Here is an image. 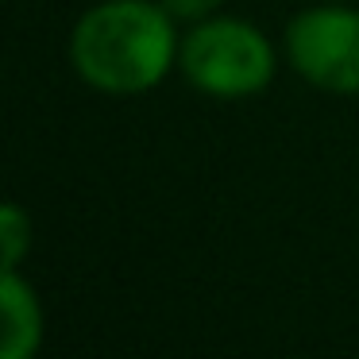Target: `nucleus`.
Instances as JSON below:
<instances>
[{
	"label": "nucleus",
	"mask_w": 359,
	"mask_h": 359,
	"mask_svg": "<svg viewBox=\"0 0 359 359\" xmlns=\"http://www.w3.org/2000/svg\"><path fill=\"white\" fill-rule=\"evenodd\" d=\"M178 20L163 0H101L74 24L70 62L89 89L140 97L178 66Z\"/></svg>",
	"instance_id": "obj_1"
},
{
	"label": "nucleus",
	"mask_w": 359,
	"mask_h": 359,
	"mask_svg": "<svg viewBox=\"0 0 359 359\" xmlns=\"http://www.w3.org/2000/svg\"><path fill=\"white\" fill-rule=\"evenodd\" d=\"M274 43L240 16H205L186 27L178 70L194 89L220 101L255 97L274 81Z\"/></svg>",
	"instance_id": "obj_2"
},
{
	"label": "nucleus",
	"mask_w": 359,
	"mask_h": 359,
	"mask_svg": "<svg viewBox=\"0 0 359 359\" xmlns=\"http://www.w3.org/2000/svg\"><path fill=\"white\" fill-rule=\"evenodd\" d=\"M286 58L297 78L336 97L359 93V8L320 0L286 24Z\"/></svg>",
	"instance_id": "obj_3"
},
{
	"label": "nucleus",
	"mask_w": 359,
	"mask_h": 359,
	"mask_svg": "<svg viewBox=\"0 0 359 359\" xmlns=\"http://www.w3.org/2000/svg\"><path fill=\"white\" fill-rule=\"evenodd\" d=\"M0 309H4V340L0 355L4 359H32L43 348V305L35 286L16 271H4L0 278Z\"/></svg>",
	"instance_id": "obj_4"
},
{
	"label": "nucleus",
	"mask_w": 359,
	"mask_h": 359,
	"mask_svg": "<svg viewBox=\"0 0 359 359\" xmlns=\"http://www.w3.org/2000/svg\"><path fill=\"white\" fill-rule=\"evenodd\" d=\"M0 251H4V271H16L32 251V217L16 201H8L0 212Z\"/></svg>",
	"instance_id": "obj_5"
},
{
	"label": "nucleus",
	"mask_w": 359,
	"mask_h": 359,
	"mask_svg": "<svg viewBox=\"0 0 359 359\" xmlns=\"http://www.w3.org/2000/svg\"><path fill=\"white\" fill-rule=\"evenodd\" d=\"M224 0H163V8L170 12L178 24H197L205 16H217V8Z\"/></svg>",
	"instance_id": "obj_6"
}]
</instances>
